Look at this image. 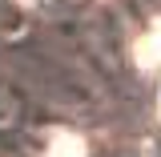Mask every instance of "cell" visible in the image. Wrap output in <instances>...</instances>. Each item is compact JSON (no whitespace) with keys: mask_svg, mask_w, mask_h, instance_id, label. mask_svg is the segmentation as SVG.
<instances>
[{"mask_svg":"<svg viewBox=\"0 0 161 157\" xmlns=\"http://www.w3.org/2000/svg\"><path fill=\"white\" fill-rule=\"evenodd\" d=\"M53 153H57V157H80V141L77 137H69V141L60 137L57 145H53Z\"/></svg>","mask_w":161,"mask_h":157,"instance_id":"1","label":"cell"}]
</instances>
